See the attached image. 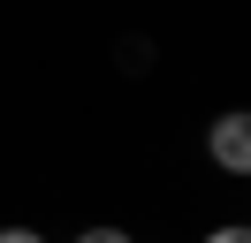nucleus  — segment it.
Returning <instances> with one entry per match:
<instances>
[{"mask_svg": "<svg viewBox=\"0 0 251 243\" xmlns=\"http://www.w3.org/2000/svg\"><path fill=\"white\" fill-rule=\"evenodd\" d=\"M205 152H213V167L244 175V167H251V114H221L213 137H205Z\"/></svg>", "mask_w": 251, "mask_h": 243, "instance_id": "1", "label": "nucleus"}, {"mask_svg": "<svg viewBox=\"0 0 251 243\" xmlns=\"http://www.w3.org/2000/svg\"><path fill=\"white\" fill-rule=\"evenodd\" d=\"M69 243H137V236H122V228H84V236H69Z\"/></svg>", "mask_w": 251, "mask_h": 243, "instance_id": "2", "label": "nucleus"}, {"mask_svg": "<svg viewBox=\"0 0 251 243\" xmlns=\"http://www.w3.org/2000/svg\"><path fill=\"white\" fill-rule=\"evenodd\" d=\"M205 243H251V228H244V220H228V228H213Z\"/></svg>", "mask_w": 251, "mask_h": 243, "instance_id": "3", "label": "nucleus"}, {"mask_svg": "<svg viewBox=\"0 0 251 243\" xmlns=\"http://www.w3.org/2000/svg\"><path fill=\"white\" fill-rule=\"evenodd\" d=\"M0 243H46L38 228H0Z\"/></svg>", "mask_w": 251, "mask_h": 243, "instance_id": "4", "label": "nucleus"}]
</instances>
